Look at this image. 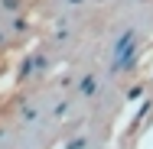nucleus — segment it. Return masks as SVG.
I'll return each instance as SVG.
<instances>
[{"label": "nucleus", "mask_w": 153, "mask_h": 149, "mask_svg": "<svg viewBox=\"0 0 153 149\" xmlns=\"http://www.w3.org/2000/svg\"><path fill=\"white\" fill-rule=\"evenodd\" d=\"M78 94H82L85 101L94 97V94H98V78H94V75H85V78H82V84H78Z\"/></svg>", "instance_id": "1"}, {"label": "nucleus", "mask_w": 153, "mask_h": 149, "mask_svg": "<svg viewBox=\"0 0 153 149\" xmlns=\"http://www.w3.org/2000/svg\"><path fill=\"white\" fill-rule=\"evenodd\" d=\"M65 149H88V136H85V133H75V136L65 143Z\"/></svg>", "instance_id": "2"}, {"label": "nucleus", "mask_w": 153, "mask_h": 149, "mask_svg": "<svg viewBox=\"0 0 153 149\" xmlns=\"http://www.w3.org/2000/svg\"><path fill=\"white\" fill-rule=\"evenodd\" d=\"M0 10H7V13H16V10H20V0H0Z\"/></svg>", "instance_id": "3"}, {"label": "nucleus", "mask_w": 153, "mask_h": 149, "mask_svg": "<svg viewBox=\"0 0 153 149\" xmlns=\"http://www.w3.org/2000/svg\"><path fill=\"white\" fill-rule=\"evenodd\" d=\"M3 42H7V32H3V29H0V46H3Z\"/></svg>", "instance_id": "4"}]
</instances>
